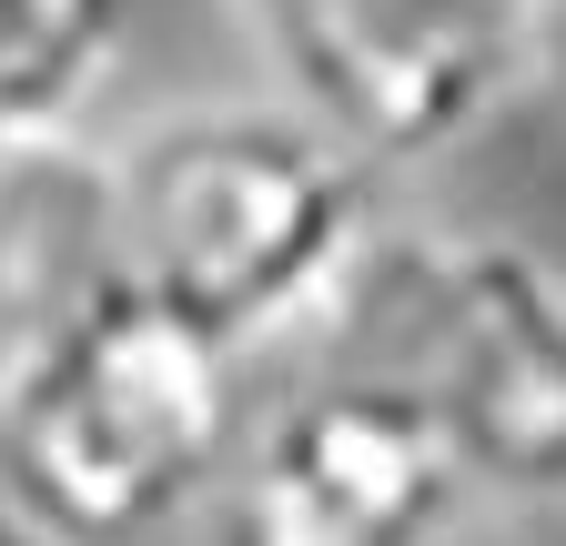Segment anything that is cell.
<instances>
[{
  "mask_svg": "<svg viewBox=\"0 0 566 546\" xmlns=\"http://www.w3.org/2000/svg\"><path fill=\"white\" fill-rule=\"evenodd\" d=\"M122 263L163 314L212 334L233 365L344 324L385 213L375 162L294 102H192L112 143Z\"/></svg>",
  "mask_w": 566,
  "mask_h": 546,
  "instance_id": "obj_1",
  "label": "cell"
},
{
  "mask_svg": "<svg viewBox=\"0 0 566 546\" xmlns=\"http://www.w3.org/2000/svg\"><path fill=\"white\" fill-rule=\"evenodd\" d=\"M365 365L395 375L465 486L556 506L566 496V273L506 233H375L344 294Z\"/></svg>",
  "mask_w": 566,
  "mask_h": 546,
  "instance_id": "obj_3",
  "label": "cell"
},
{
  "mask_svg": "<svg viewBox=\"0 0 566 546\" xmlns=\"http://www.w3.org/2000/svg\"><path fill=\"white\" fill-rule=\"evenodd\" d=\"M243 455V365L163 314L112 294L82 334L0 385V475L61 546H142Z\"/></svg>",
  "mask_w": 566,
  "mask_h": 546,
  "instance_id": "obj_2",
  "label": "cell"
},
{
  "mask_svg": "<svg viewBox=\"0 0 566 546\" xmlns=\"http://www.w3.org/2000/svg\"><path fill=\"white\" fill-rule=\"evenodd\" d=\"M465 475L436 416L375 365H354L243 445L233 546H436Z\"/></svg>",
  "mask_w": 566,
  "mask_h": 546,
  "instance_id": "obj_5",
  "label": "cell"
},
{
  "mask_svg": "<svg viewBox=\"0 0 566 546\" xmlns=\"http://www.w3.org/2000/svg\"><path fill=\"white\" fill-rule=\"evenodd\" d=\"M112 294H132L112 143H92L82 122L11 132L0 143V385H21Z\"/></svg>",
  "mask_w": 566,
  "mask_h": 546,
  "instance_id": "obj_6",
  "label": "cell"
},
{
  "mask_svg": "<svg viewBox=\"0 0 566 546\" xmlns=\"http://www.w3.org/2000/svg\"><path fill=\"white\" fill-rule=\"evenodd\" d=\"M273 72L365 162H436L506 122L566 51V0H243Z\"/></svg>",
  "mask_w": 566,
  "mask_h": 546,
  "instance_id": "obj_4",
  "label": "cell"
},
{
  "mask_svg": "<svg viewBox=\"0 0 566 546\" xmlns=\"http://www.w3.org/2000/svg\"><path fill=\"white\" fill-rule=\"evenodd\" d=\"M132 0H0V143L82 122L92 82L112 72Z\"/></svg>",
  "mask_w": 566,
  "mask_h": 546,
  "instance_id": "obj_7",
  "label": "cell"
},
{
  "mask_svg": "<svg viewBox=\"0 0 566 546\" xmlns=\"http://www.w3.org/2000/svg\"><path fill=\"white\" fill-rule=\"evenodd\" d=\"M0 546H61V536H51V526H31V516L11 506V516H0Z\"/></svg>",
  "mask_w": 566,
  "mask_h": 546,
  "instance_id": "obj_8",
  "label": "cell"
}]
</instances>
